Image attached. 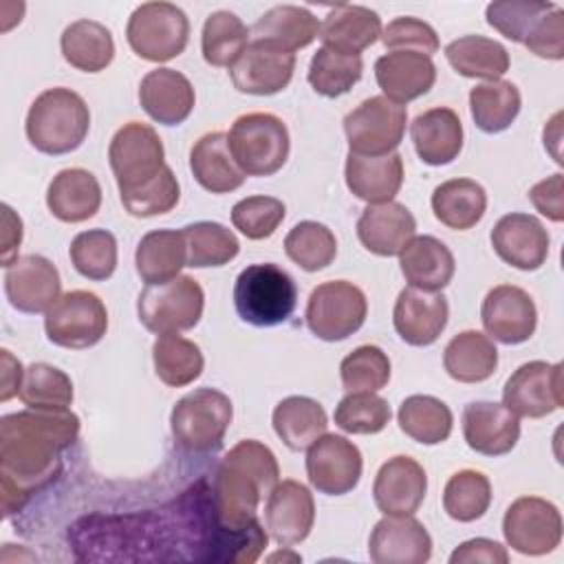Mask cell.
<instances>
[{
    "instance_id": "cell-29",
    "label": "cell",
    "mask_w": 564,
    "mask_h": 564,
    "mask_svg": "<svg viewBox=\"0 0 564 564\" xmlns=\"http://www.w3.org/2000/svg\"><path fill=\"white\" fill-rule=\"evenodd\" d=\"M346 187L368 205L392 200L403 185V159L399 152L383 156H364L348 152Z\"/></svg>"
},
{
    "instance_id": "cell-32",
    "label": "cell",
    "mask_w": 564,
    "mask_h": 564,
    "mask_svg": "<svg viewBox=\"0 0 564 564\" xmlns=\"http://www.w3.org/2000/svg\"><path fill=\"white\" fill-rule=\"evenodd\" d=\"M189 170L196 183L212 194H229L238 189L247 174L231 156L227 132H207L189 150Z\"/></svg>"
},
{
    "instance_id": "cell-30",
    "label": "cell",
    "mask_w": 564,
    "mask_h": 564,
    "mask_svg": "<svg viewBox=\"0 0 564 564\" xmlns=\"http://www.w3.org/2000/svg\"><path fill=\"white\" fill-rule=\"evenodd\" d=\"M46 207L62 223H84L101 207V185L84 167L59 170L48 183Z\"/></svg>"
},
{
    "instance_id": "cell-39",
    "label": "cell",
    "mask_w": 564,
    "mask_h": 564,
    "mask_svg": "<svg viewBox=\"0 0 564 564\" xmlns=\"http://www.w3.org/2000/svg\"><path fill=\"white\" fill-rule=\"evenodd\" d=\"M256 40L278 44L291 53L319 37V20L297 4H278L262 13L251 26Z\"/></svg>"
},
{
    "instance_id": "cell-14",
    "label": "cell",
    "mask_w": 564,
    "mask_h": 564,
    "mask_svg": "<svg viewBox=\"0 0 564 564\" xmlns=\"http://www.w3.org/2000/svg\"><path fill=\"white\" fill-rule=\"evenodd\" d=\"M364 458L359 447L341 434H322L308 445L306 476L313 489L326 496H344L359 485Z\"/></svg>"
},
{
    "instance_id": "cell-52",
    "label": "cell",
    "mask_w": 564,
    "mask_h": 564,
    "mask_svg": "<svg viewBox=\"0 0 564 564\" xmlns=\"http://www.w3.org/2000/svg\"><path fill=\"white\" fill-rule=\"evenodd\" d=\"M388 401L375 392H348L335 408V425L348 434H377L390 423Z\"/></svg>"
},
{
    "instance_id": "cell-57",
    "label": "cell",
    "mask_w": 564,
    "mask_h": 564,
    "mask_svg": "<svg viewBox=\"0 0 564 564\" xmlns=\"http://www.w3.org/2000/svg\"><path fill=\"white\" fill-rule=\"evenodd\" d=\"M524 46L542 59H562L564 57V11L560 7H553L549 13H544L527 35Z\"/></svg>"
},
{
    "instance_id": "cell-60",
    "label": "cell",
    "mask_w": 564,
    "mask_h": 564,
    "mask_svg": "<svg viewBox=\"0 0 564 564\" xmlns=\"http://www.w3.org/2000/svg\"><path fill=\"white\" fill-rule=\"evenodd\" d=\"M22 218L4 203L2 205V236H0V260L7 269L18 258V247L22 242Z\"/></svg>"
},
{
    "instance_id": "cell-46",
    "label": "cell",
    "mask_w": 564,
    "mask_h": 564,
    "mask_svg": "<svg viewBox=\"0 0 564 564\" xmlns=\"http://www.w3.org/2000/svg\"><path fill=\"white\" fill-rule=\"evenodd\" d=\"M364 73L361 55L339 53L328 46H319L308 64V84L311 88L328 99L346 95Z\"/></svg>"
},
{
    "instance_id": "cell-48",
    "label": "cell",
    "mask_w": 564,
    "mask_h": 564,
    "mask_svg": "<svg viewBox=\"0 0 564 564\" xmlns=\"http://www.w3.org/2000/svg\"><path fill=\"white\" fill-rule=\"evenodd\" d=\"M491 505V482L482 471L460 469L449 476L443 489V509L456 522H474Z\"/></svg>"
},
{
    "instance_id": "cell-31",
    "label": "cell",
    "mask_w": 564,
    "mask_h": 564,
    "mask_svg": "<svg viewBox=\"0 0 564 564\" xmlns=\"http://www.w3.org/2000/svg\"><path fill=\"white\" fill-rule=\"evenodd\" d=\"M383 24L377 11L361 4H337L319 24L322 46L348 55H361L381 37Z\"/></svg>"
},
{
    "instance_id": "cell-16",
    "label": "cell",
    "mask_w": 564,
    "mask_h": 564,
    "mask_svg": "<svg viewBox=\"0 0 564 564\" xmlns=\"http://www.w3.org/2000/svg\"><path fill=\"white\" fill-rule=\"evenodd\" d=\"M295 70V53L262 40L249 42L238 62L229 68L238 93L269 97L284 90Z\"/></svg>"
},
{
    "instance_id": "cell-47",
    "label": "cell",
    "mask_w": 564,
    "mask_h": 564,
    "mask_svg": "<svg viewBox=\"0 0 564 564\" xmlns=\"http://www.w3.org/2000/svg\"><path fill=\"white\" fill-rule=\"evenodd\" d=\"M20 401L33 410H68L73 403V381L57 366L37 361L24 370Z\"/></svg>"
},
{
    "instance_id": "cell-37",
    "label": "cell",
    "mask_w": 564,
    "mask_h": 564,
    "mask_svg": "<svg viewBox=\"0 0 564 564\" xmlns=\"http://www.w3.org/2000/svg\"><path fill=\"white\" fill-rule=\"evenodd\" d=\"M273 430L278 438L293 452L308 449L313 441L326 434L328 416L319 401L311 397H286L273 408Z\"/></svg>"
},
{
    "instance_id": "cell-12",
    "label": "cell",
    "mask_w": 564,
    "mask_h": 564,
    "mask_svg": "<svg viewBox=\"0 0 564 564\" xmlns=\"http://www.w3.org/2000/svg\"><path fill=\"white\" fill-rule=\"evenodd\" d=\"M408 110L383 95L364 99L344 117L348 148L364 156H383L399 148L405 134Z\"/></svg>"
},
{
    "instance_id": "cell-11",
    "label": "cell",
    "mask_w": 564,
    "mask_h": 564,
    "mask_svg": "<svg viewBox=\"0 0 564 564\" xmlns=\"http://www.w3.org/2000/svg\"><path fill=\"white\" fill-rule=\"evenodd\" d=\"M44 330L48 341L70 350L99 344L108 330V311L93 291H68L46 313Z\"/></svg>"
},
{
    "instance_id": "cell-24",
    "label": "cell",
    "mask_w": 564,
    "mask_h": 564,
    "mask_svg": "<svg viewBox=\"0 0 564 564\" xmlns=\"http://www.w3.org/2000/svg\"><path fill=\"white\" fill-rule=\"evenodd\" d=\"M463 436L476 454L502 456L516 447L520 421L505 403L471 401L463 410Z\"/></svg>"
},
{
    "instance_id": "cell-26",
    "label": "cell",
    "mask_w": 564,
    "mask_h": 564,
    "mask_svg": "<svg viewBox=\"0 0 564 564\" xmlns=\"http://www.w3.org/2000/svg\"><path fill=\"white\" fill-rule=\"evenodd\" d=\"M375 77L383 97L405 106L430 93L436 82L432 57L414 51H390L375 62Z\"/></svg>"
},
{
    "instance_id": "cell-44",
    "label": "cell",
    "mask_w": 564,
    "mask_h": 564,
    "mask_svg": "<svg viewBox=\"0 0 564 564\" xmlns=\"http://www.w3.org/2000/svg\"><path fill=\"white\" fill-rule=\"evenodd\" d=\"M152 361L156 377L170 388L194 383L205 366L198 344L181 337L178 333L156 337L152 344Z\"/></svg>"
},
{
    "instance_id": "cell-55",
    "label": "cell",
    "mask_w": 564,
    "mask_h": 564,
    "mask_svg": "<svg viewBox=\"0 0 564 564\" xmlns=\"http://www.w3.org/2000/svg\"><path fill=\"white\" fill-rule=\"evenodd\" d=\"M286 216V207L275 196H247L231 207L234 227L249 240H264L275 234Z\"/></svg>"
},
{
    "instance_id": "cell-20",
    "label": "cell",
    "mask_w": 564,
    "mask_h": 564,
    "mask_svg": "<svg viewBox=\"0 0 564 564\" xmlns=\"http://www.w3.org/2000/svg\"><path fill=\"white\" fill-rule=\"evenodd\" d=\"M427 494V476L412 456L388 458L372 482V498L383 516H414Z\"/></svg>"
},
{
    "instance_id": "cell-51",
    "label": "cell",
    "mask_w": 564,
    "mask_h": 564,
    "mask_svg": "<svg viewBox=\"0 0 564 564\" xmlns=\"http://www.w3.org/2000/svg\"><path fill=\"white\" fill-rule=\"evenodd\" d=\"M390 357L375 344L357 346L339 364L341 386L348 392H377L390 381Z\"/></svg>"
},
{
    "instance_id": "cell-56",
    "label": "cell",
    "mask_w": 564,
    "mask_h": 564,
    "mask_svg": "<svg viewBox=\"0 0 564 564\" xmlns=\"http://www.w3.org/2000/svg\"><path fill=\"white\" fill-rule=\"evenodd\" d=\"M381 42L390 51H414L427 57H432L441 46L434 26L412 15L394 18L388 22V26L381 31Z\"/></svg>"
},
{
    "instance_id": "cell-17",
    "label": "cell",
    "mask_w": 564,
    "mask_h": 564,
    "mask_svg": "<svg viewBox=\"0 0 564 564\" xmlns=\"http://www.w3.org/2000/svg\"><path fill=\"white\" fill-rule=\"evenodd\" d=\"M4 293L20 313H46L62 297L59 271L44 256H20L4 269Z\"/></svg>"
},
{
    "instance_id": "cell-15",
    "label": "cell",
    "mask_w": 564,
    "mask_h": 564,
    "mask_svg": "<svg viewBox=\"0 0 564 564\" xmlns=\"http://www.w3.org/2000/svg\"><path fill=\"white\" fill-rule=\"evenodd\" d=\"M502 403L520 419H542L562 408V364L529 361L502 388Z\"/></svg>"
},
{
    "instance_id": "cell-9",
    "label": "cell",
    "mask_w": 564,
    "mask_h": 564,
    "mask_svg": "<svg viewBox=\"0 0 564 564\" xmlns=\"http://www.w3.org/2000/svg\"><path fill=\"white\" fill-rule=\"evenodd\" d=\"M368 315L366 293L348 280L317 284L306 304V326L324 341H341L357 333Z\"/></svg>"
},
{
    "instance_id": "cell-1",
    "label": "cell",
    "mask_w": 564,
    "mask_h": 564,
    "mask_svg": "<svg viewBox=\"0 0 564 564\" xmlns=\"http://www.w3.org/2000/svg\"><path fill=\"white\" fill-rule=\"evenodd\" d=\"M79 436V416L70 410L13 412L0 421V489L4 516L18 513L33 494L62 471V452Z\"/></svg>"
},
{
    "instance_id": "cell-49",
    "label": "cell",
    "mask_w": 564,
    "mask_h": 564,
    "mask_svg": "<svg viewBox=\"0 0 564 564\" xmlns=\"http://www.w3.org/2000/svg\"><path fill=\"white\" fill-rule=\"evenodd\" d=\"M284 251L291 262L313 273L326 269L335 260L337 238L326 225L317 220H302L286 234Z\"/></svg>"
},
{
    "instance_id": "cell-25",
    "label": "cell",
    "mask_w": 564,
    "mask_h": 564,
    "mask_svg": "<svg viewBox=\"0 0 564 564\" xmlns=\"http://www.w3.org/2000/svg\"><path fill=\"white\" fill-rule=\"evenodd\" d=\"M139 101L145 115L161 126L183 123L196 104L192 82L174 68H154L139 84Z\"/></svg>"
},
{
    "instance_id": "cell-34",
    "label": "cell",
    "mask_w": 564,
    "mask_h": 564,
    "mask_svg": "<svg viewBox=\"0 0 564 564\" xmlns=\"http://www.w3.org/2000/svg\"><path fill=\"white\" fill-rule=\"evenodd\" d=\"M137 273L145 284H163L181 275L187 267V247L183 229H154L148 231L134 251Z\"/></svg>"
},
{
    "instance_id": "cell-45",
    "label": "cell",
    "mask_w": 564,
    "mask_h": 564,
    "mask_svg": "<svg viewBox=\"0 0 564 564\" xmlns=\"http://www.w3.org/2000/svg\"><path fill=\"white\" fill-rule=\"evenodd\" d=\"M187 247V267L207 269L229 264L238 251L240 242L231 229L214 220H198L183 227Z\"/></svg>"
},
{
    "instance_id": "cell-2",
    "label": "cell",
    "mask_w": 564,
    "mask_h": 564,
    "mask_svg": "<svg viewBox=\"0 0 564 564\" xmlns=\"http://www.w3.org/2000/svg\"><path fill=\"white\" fill-rule=\"evenodd\" d=\"M280 482L275 454L256 438L238 441L220 460L212 485L216 527L240 531L253 524L258 505Z\"/></svg>"
},
{
    "instance_id": "cell-35",
    "label": "cell",
    "mask_w": 564,
    "mask_h": 564,
    "mask_svg": "<svg viewBox=\"0 0 564 564\" xmlns=\"http://www.w3.org/2000/svg\"><path fill=\"white\" fill-rule=\"evenodd\" d=\"M432 212L447 229L467 231L482 220L487 212V192L474 178H449L434 187Z\"/></svg>"
},
{
    "instance_id": "cell-18",
    "label": "cell",
    "mask_w": 564,
    "mask_h": 564,
    "mask_svg": "<svg viewBox=\"0 0 564 564\" xmlns=\"http://www.w3.org/2000/svg\"><path fill=\"white\" fill-rule=\"evenodd\" d=\"M480 319L487 337L507 346H516L533 337L538 326V308L524 289L513 284H498L485 295Z\"/></svg>"
},
{
    "instance_id": "cell-53",
    "label": "cell",
    "mask_w": 564,
    "mask_h": 564,
    "mask_svg": "<svg viewBox=\"0 0 564 564\" xmlns=\"http://www.w3.org/2000/svg\"><path fill=\"white\" fill-rule=\"evenodd\" d=\"M555 4L544 0H498L485 9L487 24L511 42L524 44L535 22L549 13Z\"/></svg>"
},
{
    "instance_id": "cell-4",
    "label": "cell",
    "mask_w": 564,
    "mask_h": 564,
    "mask_svg": "<svg viewBox=\"0 0 564 564\" xmlns=\"http://www.w3.org/2000/svg\"><path fill=\"white\" fill-rule=\"evenodd\" d=\"M297 304L295 280L273 262L245 267L234 284V306L242 322L271 328L284 324Z\"/></svg>"
},
{
    "instance_id": "cell-61",
    "label": "cell",
    "mask_w": 564,
    "mask_h": 564,
    "mask_svg": "<svg viewBox=\"0 0 564 564\" xmlns=\"http://www.w3.org/2000/svg\"><path fill=\"white\" fill-rule=\"evenodd\" d=\"M24 379V368L18 357L11 355V350H0V401H9L15 394H20Z\"/></svg>"
},
{
    "instance_id": "cell-6",
    "label": "cell",
    "mask_w": 564,
    "mask_h": 564,
    "mask_svg": "<svg viewBox=\"0 0 564 564\" xmlns=\"http://www.w3.org/2000/svg\"><path fill=\"white\" fill-rule=\"evenodd\" d=\"M234 419L231 399L216 388H196L176 401L170 414L174 443L185 452L220 447Z\"/></svg>"
},
{
    "instance_id": "cell-10",
    "label": "cell",
    "mask_w": 564,
    "mask_h": 564,
    "mask_svg": "<svg viewBox=\"0 0 564 564\" xmlns=\"http://www.w3.org/2000/svg\"><path fill=\"white\" fill-rule=\"evenodd\" d=\"M108 161L119 194L132 192L156 178L165 167L163 141L152 126L128 121L112 134Z\"/></svg>"
},
{
    "instance_id": "cell-7",
    "label": "cell",
    "mask_w": 564,
    "mask_h": 564,
    "mask_svg": "<svg viewBox=\"0 0 564 564\" xmlns=\"http://www.w3.org/2000/svg\"><path fill=\"white\" fill-rule=\"evenodd\" d=\"M205 308L203 286L192 275H176L163 284H145L137 300L139 322L154 335L194 328Z\"/></svg>"
},
{
    "instance_id": "cell-33",
    "label": "cell",
    "mask_w": 564,
    "mask_h": 564,
    "mask_svg": "<svg viewBox=\"0 0 564 564\" xmlns=\"http://www.w3.org/2000/svg\"><path fill=\"white\" fill-rule=\"evenodd\" d=\"M399 267L405 282L423 291L445 289L456 273L454 253L434 236H414L399 253Z\"/></svg>"
},
{
    "instance_id": "cell-59",
    "label": "cell",
    "mask_w": 564,
    "mask_h": 564,
    "mask_svg": "<svg viewBox=\"0 0 564 564\" xmlns=\"http://www.w3.org/2000/svg\"><path fill=\"white\" fill-rule=\"evenodd\" d=\"M452 564H474V562H482V564H507L509 562V551L489 538H471L463 544H458L452 555H449Z\"/></svg>"
},
{
    "instance_id": "cell-58",
    "label": "cell",
    "mask_w": 564,
    "mask_h": 564,
    "mask_svg": "<svg viewBox=\"0 0 564 564\" xmlns=\"http://www.w3.org/2000/svg\"><path fill=\"white\" fill-rule=\"evenodd\" d=\"M529 200L533 207L553 223L564 220V174L555 172L542 181H538L529 189Z\"/></svg>"
},
{
    "instance_id": "cell-42",
    "label": "cell",
    "mask_w": 564,
    "mask_h": 564,
    "mask_svg": "<svg viewBox=\"0 0 564 564\" xmlns=\"http://www.w3.org/2000/svg\"><path fill=\"white\" fill-rule=\"evenodd\" d=\"M522 97L516 84L505 79L482 82L469 90V112L478 130L498 134L520 115Z\"/></svg>"
},
{
    "instance_id": "cell-19",
    "label": "cell",
    "mask_w": 564,
    "mask_h": 564,
    "mask_svg": "<svg viewBox=\"0 0 564 564\" xmlns=\"http://www.w3.org/2000/svg\"><path fill=\"white\" fill-rule=\"evenodd\" d=\"M491 247L509 267L520 271H538L549 258L551 238L535 216L511 212L494 225Z\"/></svg>"
},
{
    "instance_id": "cell-38",
    "label": "cell",
    "mask_w": 564,
    "mask_h": 564,
    "mask_svg": "<svg viewBox=\"0 0 564 564\" xmlns=\"http://www.w3.org/2000/svg\"><path fill=\"white\" fill-rule=\"evenodd\" d=\"M59 48L64 59L84 73H99L115 57L112 33L101 22L88 18L75 20L64 29Z\"/></svg>"
},
{
    "instance_id": "cell-54",
    "label": "cell",
    "mask_w": 564,
    "mask_h": 564,
    "mask_svg": "<svg viewBox=\"0 0 564 564\" xmlns=\"http://www.w3.org/2000/svg\"><path fill=\"white\" fill-rule=\"evenodd\" d=\"M119 198L130 216L152 218V216L167 214L176 207V203L181 198V187H178V181H176L172 167L165 165L156 178H152L150 183H145L132 192L119 194Z\"/></svg>"
},
{
    "instance_id": "cell-23",
    "label": "cell",
    "mask_w": 564,
    "mask_h": 564,
    "mask_svg": "<svg viewBox=\"0 0 564 564\" xmlns=\"http://www.w3.org/2000/svg\"><path fill=\"white\" fill-rule=\"evenodd\" d=\"M375 564H423L432 555V538L414 516L381 518L368 540Z\"/></svg>"
},
{
    "instance_id": "cell-50",
    "label": "cell",
    "mask_w": 564,
    "mask_h": 564,
    "mask_svg": "<svg viewBox=\"0 0 564 564\" xmlns=\"http://www.w3.org/2000/svg\"><path fill=\"white\" fill-rule=\"evenodd\" d=\"M75 271L88 280H108L117 269V238L108 229H88L73 238L68 249Z\"/></svg>"
},
{
    "instance_id": "cell-43",
    "label": "cell",
    "mask_w": 564,
    "mask_h": 564,
    "mask_svg": "<svg viewBox=\"0 0 564 564\" xmlns=\"http://www.w3.org/2000/svg\"><path fill=\"white\" fill-rule=\"evenodd\" d=\"M251 29L231 11H214L207 15L200 33L203 57L209 66L231 68L249 46Z\"/></svg>"
},
{
    "instance_id": "cell-8",
    "label": "cell",
    "mask_w": 564,
    "mask_h": 564,
    "mask_svg": "<svg viewBox=\"0 0 564 564\" xmlns=\"http://www.w3.org/2000/svg\"><path fill=\"white\" fill-rule=\"evenodd\" d=\"M126 40L141 59L170 62L187 46L189 20L172 2H143L128 18Z\"/></svg>"
},
{
    "instance_id": "cell-13",
    "label": "cell",
    "mask_w": 564,
    "mask_h": 564,
    "mask_svg": "<svg viewBox=\"0 0 564 564\" xmlns=\"http://www.w3.org/2000/svg\"><path fill=\"white\" fill-rule=\"evenodd\" d=\"M502 535L522 555H546L562 542V513L540 496H520L505 511Z\"/></svg>"
},
{
    "instance_id": "cell-22",
    "label": "cell",
    "mask_w": 564,
    "mask_h": 564,
    "mask_svg": "<svg viewBox=\"0 0 564 564\" xmlns=\"http://www.w3.org/2000/svg\"><path fill=\"white\" fill-rule=\"evenodd\" d=\"M449 306L441 291L405 286L392 311L397 335L410 346H432L447 326Z\"/></svg>"
},
{
    "instance_id": "cell-5",
    "label": "cell",
    "mask_w": 564,
    "mask_h": 564,
    "mask_svg": "<svg viewBox=\"0 0 564 564\" xmlns=\"http://www.w3.org/2000/svg\"><path fill=\"white\" fill-rule=\"evenodd\" d=\"M229 150L247 176H271L289 159L291 139L286 123L271 112L240 115L227 132Z\"/></svg>"
},
{
    "instance_id": "cell-28",
    "label": "cell",
    "mask_w": 564,
    "mask_h": 564,
    "mask_svg": "<svg viewBox=\"0 0 564 564\" xmlns=\"http://www.w3.org/2000/svg\"><path fill=\"white\" fill-rule=\"evenodd\" d=\"M410 137L419 159L434 167L452 163L463 150L460 117L445 106L416 115L410 123Z\"/></svg>"
},
{
    "instance_id": "cell-21",
    "label": "cell",
    "mask_w": 564,
    "mask_h": 564,
    "mask_svg": "<svg viewBox=\"0 0 564 564\" xmlns=\"http://www.w3.org/2000/svg\"><path fill=\"white\" fill-rule=\"evenodd\" d=\"M315 524V500L297 480L278 482L267 496L264 527L280 546H293L308 538Z\"/></svg>"
},
{
    "instance_id": "cell-3",
    "label": "cell",
    "mask_w": 564,
    "mask_h": 564,
    "mask_svg": "<svg viewBox=\"0 0 564 564\" xmlns=\"http://www.w3.org/2000/svg\"><path fill=\"white\" fill-rule=\"evenodd\" d=\"M29 143L51 156L77 150L90 130V110L84 97L70 88L55 86L42 90L26 112Z\"/></svg>"
},
{
    "instance_id": "cell-62",
    "label": "cell",
    "mask_w": 564,
    "mask_h": 564,
    "mask_svg": "<svg viewBox=\"0 0 564 564\" xmlns=\"http://www.w3.org/2000/svg\"><path fill=\"white\" fill-rule=\"evenodd\" d=\"M267 560H269V562H278V560H282V562H302V557H300L297 553H289V551L271 553Z\"/></svg>"
},
{
    "instance_id": "cell-41",
    "label": "cell",
    "mask_w": 564,
    "mask_h": 564,
    "mask_svg": "<svg viewBox=\"0 0 564 564\" xmlns=\"http://www.w3.org/2000/svg\"><path fill=\"white\" fill-rule=\"evenodd\" d=\"M397 421L401 432L421 445H438L447 441L454 427L449 405L432 394H412L403 399Z\"/></svg>"
},
{
    "instance_id": "cell-36",
    "label": "cell",
    "mask_w": 564,
    "mask_h": 564,
    "mask_svg": "<svg viewBox=\"0 0 564 564\" xmlns=\"http://www.w3.org/2000/svg\"><path fill=\"white\" fill-rule=\"evenodd\" d=\"M445 372L458 383L487 381L498 368V348L480 330H463L443 350Z\"/></svg>"
},
{
    "instance_id": "cell-27",
    "label": "cell",
    "mask_w": 564,
    "mask_h": 564,
    "mask_svg": "<svg viewBox=\"0 0 564 564\" xmlns=\"http://www.w3.org/2000/svg\"><path fill=\"white\" fill-rule=\"evenodd\" d=\"M414 236L416 220L412 212L397 200L368 205L357 220L359 242L381 258L399 256Z\"/></svg>"
},
{
    "instance_id": "cell-40",
    "label": "cell",
    "mask_w": 564,
    "mask_h": 564,
    "mask_svg": "<svg viewBox=\"0 0 564 564\" xmlns=\"http://www.w3.org/2000/svg\"><path fill=\"white\" fill-rule=\"evenodd\" d=\"M445 57L458 75L487 82L500 79L511 64L507 48L485 35H463L452 40L445 46Z\"/></svg>"
}]
</instances>
